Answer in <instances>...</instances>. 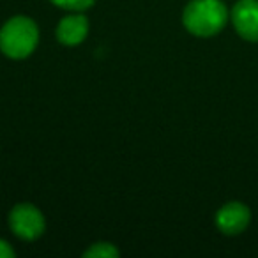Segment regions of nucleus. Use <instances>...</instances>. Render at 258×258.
<instances>
[{
  "label": "nucleus",
  "instance_id": "2",
  "mask_svg": "<svg viewBox=\"0 0 258 258\" xmlns=\"http://www.w3.org/2000/svg\"><path fill=\"white\" fill-rule=\"evenodd\" d=\"M39 44V27L30 16L16 15L0 29V51L13 60H23Z\"/></svg>",
  "mask_w": 258,
  "mask_h": 258
},
{
  "label": "nucleus",
  "instance_id": "5",
  "mask_svg": "<svg viewBox=\"0 0 258 258\" xmlns=\"http://www.w3.org/2000/svg\"><path fill=\"white\" fill-rule=\"evenodd\" d=\"M214 221L221 233H225V235H239L249 225L251 211L242 202H228L216 212Z\"/></svg>",
  "mask_w": 258,
  "mask_h": 258
},
{
  "label": "nucleus",
  "instance_id": "3",
  "mask_svg": "<svg viewBox=\"0 0 258 258\" xmlns=\"http://www.w3.org/2000/svg\"><path fill=\"white\" fill-rule=\"evenodd\" d=\"M8 223L11 232L15 233L18 239L22 240H36L46 230V219L44 214L41 212V209H37L36 205L29 204V202H22L16 204L15 207L9 211Z\"/></svg>",
  "mask_w": 258,
  "mask_h": 258
},
{
  "label": "nucleus",
  "instance_id": "6",
  "mask_svg": "<svg viewBox=\"0 0 258 258\" xmlns=\"http://www.w3.org/2000/svg\"><path fill=\"white\" fill-rule=\"evenodd\" d=\"M90 23L83 13H69L58 22L55 29L57 41L64 46H78L87 39Z\"/></svg>",
  "mask_w": 258,
  "mask_h": 258
},
{
  "label": "nucleus",
  "instance_id": "8",
  "mask_svg": "<svg viewBox=\"0 0 258 258\" xmlns=\"http://www.w3.org/2000/svg\"><path fill=\"white\" fill-rule=\"evenodd\" d=\"M50 2L69 13H83L96 4V0H50Z\"/></svg>",
  "mask_w": 258,
  "mask_h": 258
},
{
  "label": "nucleus",
  "instance_id": "9",
  "mask_svg": "<svg viewBox=\"0 0 258 258\" xmlns=\"http://www.w3.org/2000/svg\"><path fill=\"white\" fill-rule=\"evenodd\" d=\"M15 254H16L15 247H13L6 239L0 237V258H13Z\"/></svg>",
  "mask_w": 258,
  "mask_h": 258
},
{
  "label": "nucleus",
  "instance_id": "7",
  "mask_svg": "<svg viewBox=\"0 0 258 258\" xmlns=\"http://www.w3.org/2000/svg\"><path fill=\"white\" fill-rule=\"evenodd\" d=\"M120 251L115 244L106 242V240H99V242H94L83 251V256L85 258H118Z\"/></svg>",
  "mask_w": 258,
  "mask_h": 258
},
{
  "label": "nucleus",
  "instance_id": "1",
  "mask_svg": "<svg viewBox=\"0 0 258 258\" xmlns=\"http://www.w3.org/2000/svg\"><path fill=\"white\" fill-rule=\"evenodd\" d=\"M230 20V11L221 0H191L182 11V25L191 36H218Z\"/></svg>",
  "mask_w": 258,
  "mask_h": 258
},
{
  "label": "nucleus",
  "instance_id": "4",
  "mask_svg": "<svg viewBox=\"0 0 258 258\" xmlns=\"http://www.w3.org/2000/svg\"><path fill=\"white\" fill-rule=\"evenodd\" d=\"M230 20L242 39L258 43V0H239L230 11Z\"/></svg>",
  "mask_w": 258,
  "mask_h": 258
}]
</instances>
